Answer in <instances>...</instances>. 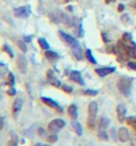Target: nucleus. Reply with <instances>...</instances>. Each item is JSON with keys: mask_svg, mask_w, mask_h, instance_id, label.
Instances as JSON below:
<instances>
[{"mask_svg": "<svg viewBox=\"0 0 136 146\" xmlns=\"http://www.w3.org/2000/svg\"><path fill=\"white\" fill-rule=\"evenodd\" d=\"M17 66H19V70L21 73H27V58L24 56H20L19 60H17Z\"/></svg>", "mask_w": 136, "mask_h": 146, "instance_id": "nucleus-13", "label": "nucleus"}, {"mask_svg": "<svg viewBox=\"0 0 136 146\" xmlns=\"http://www.w3.org/2000/svg\"><path fill=\"white\" fill-rule=\"evenodd\" d=\"M101 36H103V40H104V41H105V42H108V36L105 35L104 32H103V33H101Z\"/></svg>", "mask_w": 136, "mask_h": 146, "instance_id": "nucleus-39", "label": "nucleus"}, {"mask_svg": "<svg viewBox=\"0 0 136 146\" xmlns=\"http://www.w3.org/2000/svg\"><path fill=\"white\" fill-rule=\"evenodd\" d=\"M58 4H67V3H70L71 0H55Z\"/></svg>", "mask_w": 136, "mask_h": 146, "instance_id": "nucleus-36", "label": "nucleus"}, {"mask_svg": "<svg viewBox=\"0 0 136 146\" xmlns=\"http://www.w3.org/2000/svg\"><path fill=\"white\" fill-rule=\"evenodd\" d=\"M109 118H107V117H101L100 118V122H99V129L100 130H105L107 127L109 126Z\"/></svg>", "mask_w": 136, "mask_h": 146, "instance_id": "nucleus-17", "label": "nucleus"}, {"mask_svg": "<svg viewBox=\"0 0 136 146\" xmlns=\"http://www.w3.org/2000/svg\"><path fill=\"white\" fill-rule=\"evenodd\" d=\"M47 141H48V142H50V143H54V142H56V141H58V135H56V133H52V134H51L50 137L47 138Z\"/></svg>", "mask_w": 136, "mask_h": 146, "instance_id": "nucleus-27", "label": "nucleus"}, {"mask_svg": "<svg viewBox=\"0 0 136 146\" xmlns=\"http://www.w3.org/2000/svg\"><path fill=\"white\" fill-rule=\"evenodd\" d=\"M72 127L75 129V133L78 135H82L83 134V127H82V125L78 122V121H75L74 119V122H72Z\"/></svg>", "mask_w": 136, "mask_h": 146, "instance_id": "nucleus-18", "label": "nucleus"}, {"mask_svg": "<svg viewBox=\"0 0 136 146\" xmlns=\"http://www.w3.org/2000/svg\"><path fill=\"white\" fill-rule=\"evenodd\" d=\"M97 137L101 139V141H107L108 139V134H107V131L105 130H100L97 133Z\"/></svg>", "mask_w": 136, "mask_h": 146, "instance_id": "nucleus-24", "label": "nucleus"}, {"mask_svg": "<svg viewBox=\"0 0 136 146\" xmlns=\"http://www.w3.org/2000/svg\"><path fill=\"white\" fill-rule=\"evenodd\" d=\"M63 16H64V12L59 11V9L58 11H54V12H50V20L55 24L63 23Z\"/></svg>", "mask_w": 136, "mask_h": 146, "instance_id": "nucleus-8", "label": "nucleus"}, {"mask_svg": "<svg viewBox=\"0 0 136 146\" xmlns=\"http://www.w3.org/2000/svg\"><path fill=\"white\" fill-rule=\"evenodd\" d=\"M120 19H121V23H123V24L131 23V17H129V15H127V13H123Z\"/></svg>", "mask_w": 136, "mask_h": 146, "instance_id": "nucleus-26", "label": "nucleus"}, {"mask_svg": "<svg viewBox=\"0 0 136 146\" xmlns=\"http://www.w3.org/2000/svg\"><path fill=\"white\" fill-rule=\"evenodd\" d=\"M68 114H70V117L72 119L78 118V106H76L75 104H72V105L68 106Z\"/></svg>", "mask_w": 136, "mask_h": 146, "instance_id": "nucleus-16", "label": "nucleus"}, {"mask_svg": "<svg viewBox=\"0 0 136 146\" xmlns=\"http://www.w3.org/2000/svg\"><path fill=\"white\" fill-rule=\"evenodd\" d=\"M35 146H50V145H44V143H36Z\"/></svg>", "mask_w": 136, "mask_h": 146, "instance_id": "nucleus-40", "label": "nucleus"}, {"mask_svg": "<svg viewBox=\"0 0 136 146\" xmlns=\"http://www.w3.org/2000/svg\"><path fill=\"white\" fill-rule=\"evenodd\" d=\"M3 50L8 54V56H9V57H13V52H12V49L9 48V45H8V44H4V45H3Z\"/></svg>", "mask_w": 136, "mask_h": 146, "instance_id": "nucleus-25", "label": "nucleus"}, {"mask_svg": "<svg viewBox=\"0 0 136 146\" xmlns=\"http://www.w3.org/2000/svg\"><path fill=\"white\" fill-rule=\"evenodd\" d=\"M13 13H15L16 17H28L31 15V7L29 5H24V7L15 8Z\"/></svg>", "mask_w": 136, "mask_h": 146, "instance_id": "nucleus-5", "label": "nucleus"}, {"mask_svg": "<svg viewBox=\"0 0 136 146\" xmlns=\"http://www.w3.org/2000/svg\"><path fill=\"white\" fill-rule=\"evenodd\" d=\"M96 114H97V104L95 101H92V102H90V105H88V126L90 127L95 126Z\"/></svg>", "mask_w": 136, "mask_h": 146, "instance_id": "nucleus-2", "label": "nucleus"}, {"mask_svg": "<svg viewBox=\"0 0 136 146\" xmlns=\"http://www.w3.org/2000/svg\"><path fill=\"white\" fill-rule=\"evenodd\" d=\"M62 89L64 90V92H67V93H72V90H74L70 85H62Z\"/></svg>", "mask_w": 136, "mask_h": 146, "instance_id": "nucleus-29", "label": "nucleus"}, {"mask_svg": "<svg viewBox=\"0 0 136 146\" xmlns=\"http://www.w3.org/2000/svg\"><path fill=\"white\" fill-rule=\"evenodd\" d=\"M132 78L131 77H120L119 81H117V88L120 90L121 94H124V96H129L131 94V88H132Z\"/></svg>", "mask_w": 136, "mask_h": 146, "instance_id": "nucleus-1", "label": "nucleus"}, {"mask_svg": "<svg viewBox=\"0 0 136 146\" xmlns=\"http://www.w3.org/2000/svg\"><path fill=\"white\" fill-rule=\"evenodd\" d=\"M117 135H119V139H120L121 142H127V141L129 139L128 129H125V127H120V129L117 130Z\"/></svg>", "mask_w": 136, "mask_h": 146, "instance_id": "nucleus-11", "label": "nucleus"}, {"mask_svg": "<svg viewBox=\"0 0 136 146\" xmlns=\"http://www.w3.org/2000/svg\"><path fill=\"white\" fill-rule=\"evenodd\" d=\"M44 56H46V58L48 60V61H58L59 60V54L56 53V52H54V50H46V53H44Z\"/></svg>", "mask_w": 136, "mask_h": 146, "instance_id": "nucleus-14", "label": "nucleus"}, {"mask_svg": "<svg viewBox=\"0 0 136 146\" xmlns=\"http://www.w3.org/2000/svg\"><path fill=\"white\" fill-rule=\"evenodd\" d=\"M123 40H124L125 42H129V41H132V35H131L129 32H125L124 35H123Z\"/></svg>", "mask_w": 136, "mask_h": 146, "instance_id": "nucleus-28", "label": "nucleus"}, {"mask_svg": "<svg viewBox=\"0 0 136 146\" xmlns=\"http://www.w3.org/2000/svg\"><path fill=\"white\" fill-rule=\"evenodd\" d=\"M1 127H4V117H1Z\"/></svg>", "mask_w": 136, "mask_h": 146, "instance_id": "nucleus-41", "label": "nucleus"}, {"mask_svg": "<svg viewBox=\"0 0 136 146\" xmlns=\"http://www.w3.org/2000/svg\"><path fill=\"white\" fill-rule=\"evenodd\" d=\"M39 45L42 46L44 50H48V49H50V44L47 42V40L44 37H40L39 38Z\"/></svg>", "mask_w": 136, "mask_h": 146, "instance_id": "nucleus-19", "label": "nucleus"}, {"mask_svg": "<svg viewBox=\"0 0 136 146\" xmlns=\"http://www.w3.org/2000/svg\"><path fill=\"white\" fill-rule=\"evenodd\" d=\"M72 53L75 54V57L78 58V60H83V57H84V54H86V52H83V49L80 48V45H76L72 48Z\"/></svg>", "mask_w": 136, "mask_h": 146, "instance_id": "nucleus-15", "label": "nucleus"}, {"mask_svg": "<svg viewBox=\"0 0 136 146\" xmlns=\"http://www.w3.org/2000/svg\"><path fill=\"white\" fill-rule=\"evenodd\" d=\"M23 38H24V41H25V42H29V41H31V40H32V36H29V35H25Z\"/></svg>", "mask_w": 136, "mask_h": 146, "instance_id": "nucleus-37", "label": "nucleus"}, {"mask_svg": "<svg viewBox=\"0 0 136 146\" xmlns=\"http://www.w3.org/2000/svg\"><path fill=\"white\" fill-rule=\"evenodd\" d=\"M116 114H117V119L120 122H124L125 119V115H127V106L124 104H119L116 108Z\"/></svg>", "mask_w": 136, "mask_h": 146, "instance_id": "nucleus-7", "label": "nucleus"}, {"mask_svg": "<svg viewBox=\"0 0 136 146\" xmlns=\"http://www.w3.org/2000/svg\"><path fill=\"white\" fill-rule=\"evenodd\" d=\"M7 84L9 85V86H13V85H15V76H13V73H8Z\"/></svg>", "mask_w": 136, "mask_h": 146, "instance_id": "nucleus-23", "label": "nucleus"}, {"mask_svg": "<svg viewBox=\"0 0 136 146\" xmlns=\"http://www.w3.org/2000/svg\"><path fill=\"white\" fill-rule=\"evenodd\" d=\"M17 45H19V48L23 50V52H27V46H25L24 41H17Z\"/></svg>", "mask_w": 136, "mask_h": 146, "instance_id": "nucleus-31", "label": "nucleus"}, {"mask_svg": "<svg viewBox=\"0 0 136 146\" xmlns=\"http://www.w3.org/2000/svg\"><path fill=\"white\" fill-rule=\"evenodd\" d=\"M8 94H9V96H15V93H16V90H15V88H13V86H9V89H8Z\"/></svg>", "mask_w": 136, "mask_h": 146, "instance_id": "nucleus-34", "label": "nucleus"}, {"mask_svg": "<svg viewBox=\"0 0 136 146\" xmlns=\"http://www.w3.org/2000/svg\"><path fill=\"white\" fill-rule=\"evenodd\" d=\"M97 73V76L100 77H104L107 76V74H111V73L115 72V68L113 66H103V68H97V69H95Z\"/></svg>", "mask_w": 136, "mask_h": 146, "instance_id": "nucleus-10", "label": "nucleus"}, {"mask_svg": "<svg viewBox=\"0 0 136 146\" xmlns=\"http://www.w3.org/2000/svg\"><path fill=\"white\" fill-rule=\"evenodd\" d=\"M7 146H17V139H16L15 135H13V138H12L11 141L8 142V145H7Z\"/></svg>", "mask_w": 136, "mask_h": 146, "instance_id": "nucleus-32", "label": "nucleus"}, {"mask_svg": "<svg viewBox=\"0 0 136 146\" xmlns=\"http://www.w3.org/2000/svg\"><path fill=\"white\" fill-rule=\"evenodd\" d=\"M50 82H51L52 85H54V86H56V88H59V86H62V84H60V81H59L58 78H54V80H51Z\"/></svg>", "mask_w": 136, "mask_h": 146, "instance_id": "nucleus-30", "label": "nucleus"}, {"mask_svg": "<svg viewBox=\"0 0 136 146\" xmlns=\"http://www.w3.org/2000/svg\"><path fill=\"white\" fill-rule=\"evenodd\" d=\"M59 36H60V38H62L66 44H68L71 48H74V46H76V45H80V44H79V41L74 37V36L68 35V33H66L64 31H59Z\"/></svg>", "mask_w": 136, "mask_h": 146, "instance_id": "nucleus-4", "label": "nucleus"}, {"mask_svg": "<svg viewBox=\"0 0 136 146\" xmlns=\"http://www.w3.org/2000/svg\"><path fill=\"white\" fill-rule=\"evenodd\" d=\"M124 4H119V7H117V11H120V12H123L124 11Z\"/></svg>", "mask_w": 136, "mask_h": 146, "instance_id": "nucleus-38", "label": "nucleus"}, {"mask_svg": "<svg viewBox=\"0 0 136 146\" xmlns=\"http://www.w3.org/2000/svg\"><path fill=\"white\" fill-rule=\"evenodd\" d=\"M64 126H66V121H64V119H60V118H56V119H52L50 122L48 129H50L51 133H58V131L62 130Z\"/></svg>", "mask_w": 136, "mask_h": 146, "instance_id": "nucleus-3", "label": "nucleus"}, {"mask_svg": "<svg viewBox=\"0 0 136 146\" xmlns=\"http://www.w3.org/2000/svg\"><path fill=\"white\" fill-rule=\"evenodd\" d=\"M125 122L128 123L129 126H132L136 130V117H128V118L125 119Z\"/></svg>", "mask_w": 136, "mask_h": 146, "instance_id": "nucleus-22", "label": "nucleus"}, {"mask_svg": "<svg viewBox=\"0 0 136 146\" xmlns=\"http://www.w3.org/2000/svg\"><path fill=\"white\" fill-rule=\"evenodd\" d=\"M83 93L87 94V96H97V94H99V90H95V89H84Z\"/></svg>", "mask_w": 136, "mask_h": 146, "instance_id": "nucleus-21", "label": "nucleus"}, {"mask_svg": "<svg viewBox=\"0 0 136 146\" xmlns=\"http://www.w3.org/2000/svg\"><path fill=\"white\" fill-rule=\"evenodd\" d=\"M42 101H43L46 105H48L50 108H54L55 110H58L59 113H63V108L56 102V101L52 100V98H50V97H42Z\"/></svg>", "mask_w": 136, "mask_h": 146, "instance_id": "nucleus-6", "label": "nucleus"}, {"mask_svg": "<svg viewBox=\"0 0 136 146\" xmlns=\"http://www.w3.org/2000/svg\"><path fill=\"white\" fill-rule=\"evenodd\" d=\"M21 106H23V101H21V98L15 100V102H13V105H12V113H13L15 117L19 114V111L21 110Z\"/></svg>", "mask_w": 136, "mask_h": 146, "instance_id": "nucleus-12", "label": "nucleus"}, {"mask_svg": "<svg viewBox=\"0 0 136 146\" xmlns=\"http://www.w3.org/2000/svg\"><path fill=\"white\" fill-rule=\"evenodd\" d=\"M86 57L88 58V61L92 62V64H96V58L93 57L92 52H91V49H86Z\"/></svg>", "mask_w": 136, "mask_h": 146, "instance_id": "nucleus-20", "label": "nucleus"}, {"mask_svg": "<svg viewBox=\"0 0 136 146\" xmlns=\"http://www.w3.org/2000/svg\"><path fill=\"white\" fill-rule=\"evenodd\" d=\"M128 68H131V69H133V70H136V62H133V61H128Z\"/></svg>", "mask_w": 136, "mask_h": 146, "instance_id": "nucleus-35", "label": "nucleus"}, {"mask_svg": "<svg viewBox=\"0 0 136 146\" xmlns=\"http://www.w3.org/2000/svg\"><path fill=\"white\" fill-rule=\"evenodd\" d=\"M38 134H39L40 137H44V135H46V129H44V127H39V129H38Z\"/></svg>", "mask_w": 136, "mask_h": 146, "instance_id": "nucleus-33", "label": "nucleus"}, {"mask_svg": "<svg viewBox=\"0 0 136 146\" xmlns=\"http://www.w3.org/2000/svg\"><path fill=\"white\" fill-rule=\"evenodd\" d=\"M113 0H105V3H112Z\"/></svg>", "mask_w": 136, "mask_h": 146, "instance_id": "nucleus-42", "label": "nucleus"}, {"mask_svg": "<svg viewBox=\"0 0 136 146\" xmlns=\"http://www.w3.org/2000/svg\"><path fill=\"white\" fill-rule=\"evenodd\" d=\"M70 78L72 81H75V82H78L79 85H84V80H83L82 73L79 72V70H72L70 73Z\"/></svg>", "mask_w": 136, "mask_h": 146, "instance_id": "nucleus-9", "label": "nucleus"}]
</instances>
